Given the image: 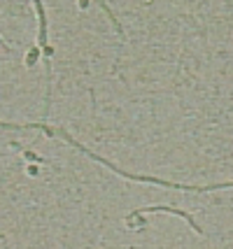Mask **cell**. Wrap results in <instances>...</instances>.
Returning a JSON list of instances; mask_svg holds the SVG:
<instances>
[{
    "label": "cell",
    "instance_id": "obj_1",
    "mask_svg": "<svg viewBox=\"0 0 233 249\" xmlns=\"http://www.w3.org/2000/svg\"><path fill=\"white\" fill-rule=\"evenodd\" d=\"M147 212H168V214H175V217H182L184 221H187L189 226L194 228L196 233H200V226L194 221V217L191 214H187V212H182V210H175V207H168V205H147V207H140V210H135V212H131L128 214V219L133 217H140V214H147Z\"/></svg>",
    "mask_w": 233,
    "mask_h": 249
},
{
    "label": "cell",
    "instance_id": "obj_2",
    "mask_svg": "<svg viewBox=\"0 0 233 249\" xmlns=\"http://www.w3.org/2000/svg\"><path fill=\"white\" fill-rule=\"evenodd\" d=\"M35 7H37V17H40V47H47V19H45V7L40 0H35Z\"/></svg>",
    "mask_w": 233,
    "mask_h": 249
},
{
    "label": "cell",
    "instance_id": "obj_3",
    "mask_svg": "<svg viewBox=\"0 0 233 249\" xmlns=\"http://www.w3.org/2000/svg\"><path fill=\"white\" fill-rule=\"evenodd\" d=\"M26 156H28V159H33V161H42V159H40L37 154H33V152H26Z\"/></svg>",
    "mask_w": 233,
    "mask_h": 249
}]
</instances>
